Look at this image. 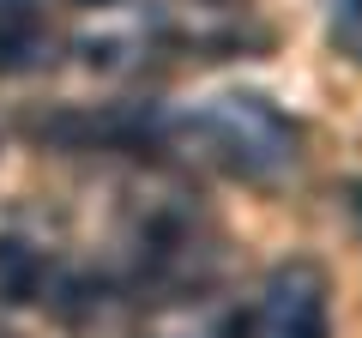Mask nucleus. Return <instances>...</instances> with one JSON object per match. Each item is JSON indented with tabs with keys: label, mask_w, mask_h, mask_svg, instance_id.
<instances>
[{
	"label": "nucleus",
	"mask_w": 362,
	"mask_h": 338,
	"mask_svg": "<svg viewBox=\"0 0 362 338\" xmlns=\"http://www.w3.org/2000/svg\"><path fill=\"white\" fill-rule=\"evenodd\" d=\"M169 133H175L194 157L230 169V175H242V182H272V175H284V169L296 163V145H302L296 121H290L278 103L254 97V91L206 97V103H194L181 121H169Z\"/></svg>",
	"instance_id": "nucleus-1"
},
{
	"label": "nucleus",
	"mask_w": 362,
	"mask_h": 338,
	"mask_svg": "<svg viewBox=\"0 0 362 338\" xmlns=\"http://www.w3.org/2000/svg\"><path fill=\"white\" fill-rule=\"evenodd\" d=\"M259 338H326V278L308 260H290L266 278Z\"/></svg>",
	"instance_id": "nucleus-2"
},
{
	"label": "nucleus",
	"mask_w": 362,
	"mask_h": 338,
	"mask_svg": "<svg viewBox=\"0 0 362 338\" xmlns=\"http://www.w3.org/2000/svg\"><path fill=\"white\" fill-rule=\"evenodd\" d=\"M42 54V13L37 0H0V73H25Z\"/></svg>",
	"instance_id": "nucleus-3"
},
{
	"label": "nucleus",
	"mask_w": 362,
	"mask_h": 338,
	"mask_svg": "<svg viewBox=\"0 0 362 338\" xmlns=\"http://www.w3.org/2000/svg\"><path fill=\"white\" fill-rule=\"evenodd\" d=\"M157 338H242V314L218 308V302L194 296V302H175L169 314H157L151 326Z\"/></svg>",
	"instance_id": "nucleus-4"
},
{
	"label": "nucleus",
	"mask_w": 362,
	"mask_h": 338,
	"mask_svg": "<svg viewBox=\"0 0 362 338\" xmlns=\"http://www.w3.org/2000/svg\"><path fill=\"white\" fill-rule=\"evenodd\" d=\"M49 290V266L37 247L25 242H0V296L6 302H37Z\"/></svg>",
	"instance_id": "nucleus-5"
},
{
	"label": "nucleus",
	"mask_w": 362,
	"mask_h": 338,
	"mask_svg": "<svg viewBox=\"0 0 362 338\" xmlns=\"http://www.w3.org/2000/svg\"><path fill=\"white\" fill-rule=\"evenodd\" d=\"M73 6H97V13H109V6H115V0H73Z\"/></svg>",
	"instance_id": "nucleus-6"
}]
</instances>
